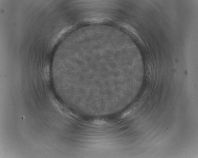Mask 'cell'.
I'll return each instance as SVG.
<instances>
[{"label":"cell","instance_id":"obj_1","mask_svg":"<svg viewBox=\"0 0 198 158\" xmlns=\"http://www.w3.org/2000/svg\"><path fill=\"white\" fill-rule=\"evenodd\" d=\"M71 26H68L66 27L64 29L61 30L60 32L59 33L54 39L53 43H55L59 40L65 34L68 32L69 30H70L72 28Z\"/></svg>","mask_w":198,"mask_h":158}]
</instances>
